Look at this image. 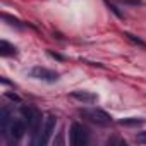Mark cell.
<instances>
[{
	"label": "cell",
	"mask_w": 146,
	"mask_h": 146,
	"mask_svg": "<svg viewBox=\"0 0 146 146\" xmlns=\"http://www.w3.org/2000/svg\"><path fill=\"white\" fill-rule=\"evenodd\" d=\"M23 115L28 124V131L36 136L41 131V112L35 107H23Z\"/></svg>",
	"instance_id": "6da1fadb"
},
{
	"label": "cell",
	"mask_w": 146,
	"mask_h": 146,
	"mask_svg": "<svg viewBox=\"0 0 146 146\" xmlns=\"http://www.w3.org/2000/svg\"><path fill=\"white\" fill-rule=\"evenodd\" d=\"M69 136H70V144H72V146H84V144H88V141H90L88 129H86L84 125L78 124V122H74V124L70 125Z\"/></svg>",
	"instance_id": "7a4b0ae2"
},
{
	"label": "cell",
	"mask_w": 146,
	"mask_h": 146,
	"mask_svg": "<svg viewBox=\"0 0 146 146\" xmlns=\"http://www.w3.org/2000/svg\"><path fill=\"white\" fill-rule=\"evenodd\" d=\"M55 125H57V119H55L53 115H46V119H45V124H43L41 131L38 132V139H36L35 143H36V144H40V146L46 144V143L50 141L52 134L55 132Z\"/></svg>",
	"instance_id": "3957f363"
},
{
	"label": "cell",
	"mask_w": 146,
	"mask_h": 146,
	"mask_svg": "<svg viewBox=\"0 0 146 146\" xmlns=\"http://www.w3.org/2000/svg\"><path fill=\"white\" fill-rule=\"evenodd\" d=\"M83 115H84V117H88L91 122H95V124H98V125H108V124H112V117H110L105 110H102V108L84 110V112H83Z\"/></svg>",
	"instance_id": "277c9868"
},
{
	"label": "cell",
	"mask_w": 146,
	"mask_h": 146,
	"mask_svg": "<svg viewBox=\"0 0 146 146\" xmlns=\"http://www.w3.org/2000/svg\"><path fill=\"white\" fill-rule=\"evenodd\" d=\"M29 74H31L33 78L41 79V81H46V83H55V81H58V74H57V72H53V70H50V69H45V67H35V69H31Z\"/></svg>",
	"instance_id": "5b68a950"
},
{
	"label": "cell",
	"mask_w": 146,
	"mask_h": 146,
	"mask_svg": "<svg viewBox=\"0 0 146 146\" xmlns=\"http://www.w3.org/2000/svg\"><path fill=\"white\" fill-rule=\"evenodd\" d=\"M26 129H28L26 120H23V119H14L12 124H11V131H9V132H11V137H12L14 141H19V139L24 136Z\"/></svg>",
	"instance_id": "8992f818"
},
{
	"label": "cell",
	"mask_w": 146,
	"mask_h": 146,
	"mask_svg": "<svg viewBox=\"0 0 146 146\" xmlns=\"http://www.w3.org/2000/svg\"><path fill=\"white\" fill-rule=\"evenodd\" d=\"M12 113L9 108H2L0 110V134L2 136H7L9 131H11V124H12Z\"/></svg>",
	"instance_id": "52a82bcc"
},
{
	"label": "cell",
	"mask_w": 146,
	"mask_h": 146,
	"mask_svg": "<svg viewBox=\"0 0 146 146\" xmlns=\"http://www.w3.org/2000/svg\"><path fill=\"white\" fill-rule=\"evenodd\" d=\"M70 96L74 98V100H78V102H81V103H95V102L98 100V96H96L95 93H90V91H81V90L72 91V93H70Z\"/></svg>",
	"instance_id": "ba28073f"
},
{
	"label": "cell",
	"mask_w": 146,
	"mask_h": 146,
	"mask_svg": "<svg viewBox=\"0 0 146 146\" xmlns=\"http://www.w3.org/2000/svg\"><path fill=\"white\" fill-rule=\"evenodd\" d=\"M0 55H2V57H12V55H16V46L11 45L5 40H2V41H0Z\"/></svg>",
	"instance_id": "9c48e42d"
},
{
	"label": "cell",
	"mask_w": 146,
	"mask_h": 146,
	"mask_svg": "<svg viewBox=\"0 0 146 146\" xmlns=\"http://www.w3.org/2000/svg\"><path fill=\"white\" fill-rule=\"evenodd\" d=\"M119 124H120V125H125V127H136V125H143V124H144V119L127 117V119H120Z\"/></svg>",
	"instance_id": "30bf717a"
},
{
	"label": "cell",
	"mask_w": 146,
	"mask_h": 146,
	"mask_svg": "<svg viewBox=\"0 0 146 146\" xmlns=\"http://www.w3.org/2000/svg\"><path fill=\"white\" fill-rule=\"evenodd\" d=\"M124 36L129 40V41H132L134 45H139V46H143V48H146V43L141 40V38H137V36H134V35H131V33H124Z\"/></svg>",
	"instance_id": "8fae6325"
},
{
	"label": "cell",
	"mask_w": 146,
	"mask_h": 146,
	"mask_svg": "<svg viewBox=\"0 0 146 146\" xmlns=\"http://www.w3.org/2000/svg\"><path fill=\"white\" fill-rule=\"evenodd\" d=\"M2 17H4L5 21H9V24H11V26H16V28H23V24H21V21H19V19H14V17H11V16H7V14H4Z\"/></svg>",
	"instance_id": "7c38bea8"
},
{
	"label": "cell",
	"mask_w": 146,
	"mask_h": 146,
	"mask_svg": "<svg viewBox=\"0 0 146 146\" xmlns=\"http://www.w3.org/2000/svg\"><path fill=\"white\" fill-rule=\"evenodd\" d=\"M105 4H107V7H108V9H110V11H112V12H113V14H115L117 17L124 19V14H122V12H120V11H119V9H117V7L113 5V4H110V2H105Z\"/></svg>",
	"instance_id": "4fadbf2b"
},
{
	"label": "cell",
	"mask_w": 146,
	"mask_h": 146,
	"mask_svg": "<svg viewBox=\"0 0 146 146\" xmlns=\"http://www.w3.org/2000/svg\"><path fill=\"white\" fill-rule=\"evenodd\" d=\"M136 141H137V143H141V144H146V131L139 132V134L136 136Z\"/></svg>",
	"instance_id": "5bb4252c"
},
{
	"label": "cell",
	"mask_w": 146,
	"mask_h": 146,
	"mask_svg": "<svg viewBox=\"0 0 146 146\" xmlns=\"http://www.w3.org/2000/svg\"><path fill=\"white\" fill-rule=\"evenodd\" d=\"M5 96H7V98H11V100H14V102H21V98H19L16 93H5Z\"/></svg>",
	"instance_id": "9a60e30c"
},
{
	"label": "cell",
	"mask_w": 146,
	"mask_h": 146,
	"mask_svg": "<svg viewBox=\"0 0 146 146\" xmlns=\"http://www.w3.org/2000/svg\"><path fill=\"white\" fill-rule=\"evenodd\" d=\"M122 2H125V4H134V5H136V4H141L143 0H122Z\"/></svg>",
	"instance_id": "2e32d148"
},
{
	"label": "cell",
	"mask_w": 146,
	"mask_h": 146,
	"mask_svg": "<svg viewBox=\"0 0 146 146\" xmlns=\"http://www.w3.org/2000/svg\"><path fill=\"white\" fill-rule=\"evenodd\" d=\"M48 53H50L53 58H58V60H62V58H64V57H62V55H58V53H53V52H48Z\"/></svg>",
	"instance_id": "e0dca14e"
}]
</instances>
